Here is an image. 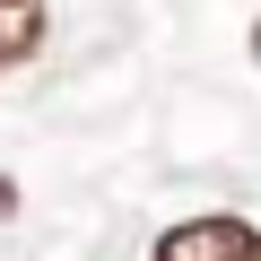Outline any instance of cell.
<instances>
[{
  "label": "cell",
  "mask_w": 261,
  "mask_h": 261,
  "mask_svg": "<svg viewBox=\"0 0 261 261\" xmlns=\"http://www.w3.org/2000/svg\"><path fill=\"white\" fill-rule=\"evenodd\" d=\"M148 261H261V226H252V218H235V209H209V218L166 226Z\"/></svg>",
  "instance_id": "cell-1"
},
{
  "label": "cell",
  "mask_w": 261,
  "mask_h": 261,
  "mask_svg": "<svg viewBox=\"0 0 261 261\" xmlns=\"http://www.w3.org/2000/svg\"><path fill=\"white\" fill-rule=\"evenodd\" d=\"M44 53V0H0V70Z\"/></svg>",
  "instance_id": "cell-2"
},
{
  "label": "cell",
  "mask_w": 261,
  "mask_h": 261,
  "mask_svg": "<svg viewBox=\"0 0 261 261\" xmlns=\"http://www.w3.org/2000/svg\"><path fill=\"white\" fill-rule=\"evenodd\" d=\"M9 218H18V192H9V183H0V226H9Z\"/></svg>",
  "instance_id": "cell-3"
},
{
  "label": "cell",
  "mask_w": 261,
  "mask_h": 261,
  "mask_svg": "<svg viewBox=\"0 0 261 261\" xmlns=\"http://www.w3.org/2000/svg\"><path fill=\"white\" fill-rule=\"evenodd\" d=\"M252 61H261V27H252Z\"/></svg>",
  "instance_id": "cell-4"
}]
</instances>
